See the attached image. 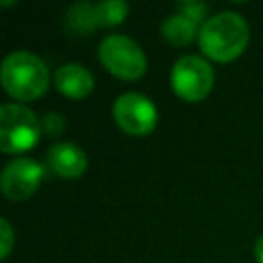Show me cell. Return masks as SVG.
Listing matches in <instances>:
<instances>
[{
    "mask_svg": "<svg viewBox=\"0 0 263 263\" xmlns=\"http://www.w3.org/2000/svg\"><path fill=\"white\" fill-rule=\"evenodd\" d=\"M64 127H66V119L62 117V113L51 111V113H45L43 119H41V132L45 136L55 138V136H60L64 132Z\"/></svg>",
    "mask_w": 263,
    "mask_h": 263,
    "instance_id": "cell-14",
    "label": "cell"
},
{
    "mask_svg": "<svg viewBox=\"0 0 263 263\" xmlns=\"http://www.w3.org/2000/svg\"><path fill=\"white\" fill-rule=\"evenodd\" d=\"M199 29L201 27L195 21H191L189 16H185V14L177 12V10L173 14H168L160 23V33L171 45H187V43H191L195 37H199Z\"/></svg>",
    "mask_w": 263,
    "mask_h": 263,
    "instance_id": "cell-10",
    "label": "cell"
},
{
    "mask_svg": "<svg viewBox=\"0 0 263 263\" xmlns=\"http://www.w3.org/2000/svg\"><path fill=\"white\" fill-rule=\"evenodd\" d=\"M41 119L18 103L0 107V150L4 154H18L31 150L41 138Z\"/></svg>",
    "mask_w": 263,
    "mask_h": 263,
    "instance_id": "cell-3",
    "label": "cell"
},
{
    "mask_svg": "<svg viewBox=\"0 0 263 263\" xmlns=\"http://www.w3.org/2000/svg\"><path fill=\"white\" fill-rule=\"evenodd\" d=\"M199 49L214 62H230L238 58L249 43L247 21L232 10L210 16L199 29Z\"/></svg>",
    "mask_w": 263,
    "mask_h": 263,
    "instance_id": "cell-2",
    "label": "cell"
},
{
    "mask_svg": "<svg viewBox=\"0 0 263 263\" xmlns=\"http://www.w3.org/2000/svg\"><path fill=\"white\" fill-rule=\"evenodd\" d=\"M113 119L129 136H148L156 127V107L142 92H123L113 103Z\"/></svg>",
    "mask_w": 263,
    "mask_h": 263,
    "instance_id": "cell-6",
    "label": "cell"
},
{
    "mask_svg": "<svg viewBox=\"0 0 263 263\" xmlns=\"http://www.w3.org/2000/svg\"><path fill=\"white\" fill-rule=\"evenodd\" d=\"M97 53L105 70H109L113 76L123 80H136L144 76L148 68L144 49L132 37L121 33H111L103 37Z\"/></svg>",
    "mask_w": 263,
    "mask_h": 263,
    "instance_id": "cell-4",
    "label": "cell"
},
{
    "mask_svg": "<svg viewBox=\"0 0 263 263\" xmlns=\"http://www.w3.org/2000/svg\"><path fill=\"white\" fill-rule=\"evenodd\" d=\"M171 86L179 99L199 103L214 86V68L199 55H181L171 70Z\"/></svg>",
    "mask_w": 263,
    "mask_h": 263,
    "instance_id": "cell-5",
    "label": "cell"
},
{
    "mask_svg": "<svg viewBox=\"0 0 263 263\" xmlns=\"http://www.w3.org/2000/svg\"><path fill=\"white\" fill-rule=\"evenodd\" d=\"M43 166L33 158H14L6 162L0 175V189L10 201L29 199L43 181Z\"/></svg>",
    "mask_w": 263,
    "mask_h": 263,
    "instance_id": "cell-7",
    "label": "cell"
},
{
    "mask_svg": "<svg viewBox=\"0 0 263 263\" xmlns=\"http://www.w3.org/2000/svg\"><path fill=\"white\" fill-rule=\"evenodd\" d=\"M255 259L259 261V263H263V234L257 238V242H255Z\"/></svg>",
    "mask_w": 263,
    "mask_h": 263,
    "instance_id": "cell-16",
    "label": "cell"
},
{
    "mask_svg": "<svg viewBox=\"0 0 263 263\" xmlns=\"http://www.w3.org/2000/svg\"><path fill=\"white\" fill-rule=\"evenodd\" d=\"M66 27L76 35H86L92 29H97V16H95V4L90 2H76L66 12Z\"/></svg>",
    "mask_w": 263,
    "mask_h": 263,
    "instance_id": "cell-11",
    "label": "cell"
},
{
    "mask_svg": "<svg viewBox=\"0 0 263 263\" xmlns=\"http://www.w3.org/2000/svg\"><path fill=\"white\" fill-rule=\"evenodd\" d=\"M14 247V230L6 218H0V257L6 259Z\"/></svg>",
    "mask_w": 263,
    "mask_h": 263,
    "instance_id": "cell-15",
    "label": "cell"
},
{
    "mask_svg": "<svg viewBox=\"0 0 263 263\" xmlns=\"http://www.w3.org/2000/svg\"><path fill=\"white\" fill-rule=\"evenodd\" d=\"M53 84L64 97L80 101L92 92L95 78H92L88 68H84L82 64L70 62V64H62L53 72Z\"/></svg>",
    "mask_w": 263,
    "mask_h": 263,
    "instance_id": "cell-8",
    "label": "cell"
},
{
    "mask_svg": "<svg viewBox=\"0 0 263 263\" xmlns=\"http://www.w3.org/2000/svg\"><path fill=\"white\" fill-rule=\"evenodd\" d=\"M177 12L189 16L191 21H195L197 25H203L208 18V4L201 2V0H183V2H177Z\"/></svg>",
    "mask_w": 263,
    "mask_h": 263,
    "instance_id": "cell-13",
    "label": "cell"
},
{
    "mask_svg": "<svg viewBox=\"0 0 263 263\" xmlns=\"http://www.w3.org/2000/svg\"><path fill=\"white\" fill-rule=\"evenodd\" d=\"M127 2L123 0H103L95 4V16H97V27H113L123 23L127 16Z\"/></svg>",
    "mask_w": 263,
    "mask_h": 263,
    "instance_id": "cell-12",
    "label": "cell"
},
{
    "mask_svg": "<svg viewBox=\"0 0 263 263\" xmlns=\"http://www.w3.org/2000/svg\"><path fill=\"white\" fill-rule=\"evenodd\" d=\"M49 168L64 179H78L86 171V154L74 142H58L47 150Z\"/></svg>",
    "mask_w": 263,
    "mask_h": 263,
    "instance_id": "cell-9",
    "label": "cell"
},
{
    "mask_svg": "<svg viewBox=\"0 0 263 263\" xmlns=\"http://www.w3.org/2000/svg\"><path fill=\"white\" fill-rule=\"evenodd\" d=\"M0 80L12 99L31 103L49 88V70L37 53L16 49L2 60Z\"/></svg>",
    "mask_w": 263,
    "mask_h": 263,
    "instance_id": "cell-1",
    "label": "cell"
}]
</instances>
